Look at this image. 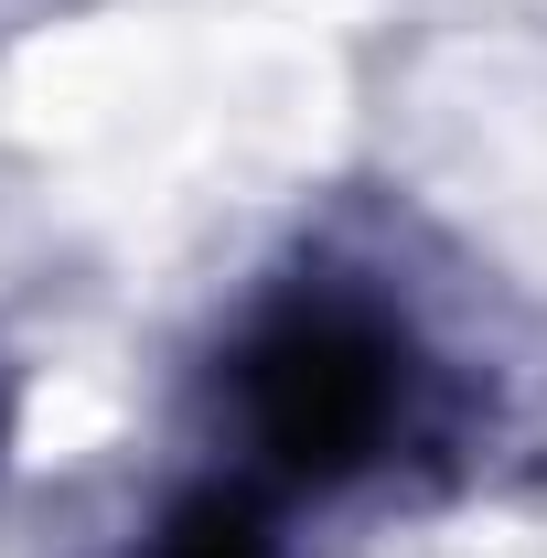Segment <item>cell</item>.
<instances>
[{"instance_id": "obj_1", "label": "cell", "mask_w": 547, "mask_h": 558, "mask_svg": "<svg viewBox=\"0 0 547 558\" xmlns=\"http://www.w3.org/2000/svg\"><path fill=\"white\" fill-rule=\"evenodd\" d=\"M215 429L279 505L451 494L494 440V376L387 269L301 247L269 269L205 365Z\"/></svg>"}, {"instance_id": "obj_2", "label": "cell", "mask_w": 547, "mask_h": 558, "mask_svg": "<svg viewBox=\"0 0 547 558\" xmlns=\"http://www.w3.org/2000/svg\"><path fill=\"white\" fill-rule=\"evenodd\" d=\"M119 558H301L279 526V494L247 473H194V484L161 494V515L130 526Z\"/></svg>"}, {"instance_id": "obj_3", "label": "cell", "mask_w": 547, "mask_h": 558, "mask_svg": "<svg viewBox=\"0 0 547 558\" xmlns=\"http://www.w3.org/2000/svg\"><path fill=\"white\" fill-rule=\"evenodd\" d=\"M11 440H22V376H11V354H0V473H11Z\"/></svg>"}]
</instances>
